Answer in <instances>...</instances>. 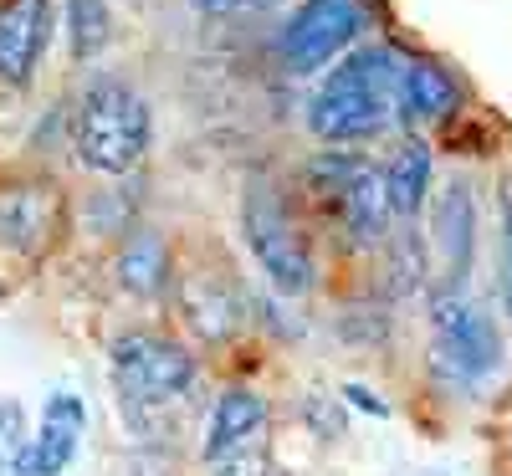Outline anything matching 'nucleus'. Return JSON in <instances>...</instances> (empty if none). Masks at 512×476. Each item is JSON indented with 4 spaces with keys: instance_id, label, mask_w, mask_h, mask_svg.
<instances>
[{
    "instance_id": "1",
    "label": "nucleus",
    "mask_w": 512,
    "mask_h": 476,
    "mask_svg": "<svg viewBox=\"0 0 512 476\" xmlns=\"http://www.w3.org/2000/svg\"><path fill=\"white\" fill-rule=\"evenodd\" d=\"M400 67L405 57L395 47H359L349 57H338L328 77L318 82V93L308 98V128L313 139L328 149H349L379 139L390 123H400Z\"/></svg>"
},
{
    "instance_id": "2",
    "label": "nucleus",
    "mask_w": 512,
    "mask_h": 476,
    "mask_svg": "<svg viewBox=\"0 0 512 476\" xmlns=\"http://www.w3.org/2000/svg\"><path fill=\"white\" fill-rule=\"evenodd\" d=\"M108 379L134 430H149L154 420H169L195 395L200 364L185 343L164 333H118L108 343Z\"/></svg>"
},
{
    "instance_id": "3",
    "label": "nucleus",
    "mask_w": 512,
    "mask_h": 476,
    "mask_svg": "<svg viewBox=\"0 0 512 476\" xmlns=\"http://www.w3.org/2000/svg\"><path fill=\"white\" fill-rule=\"evenodd\" d=\"M154 144L149 103L118 77H98L72 108V149L98 175H128Z\"/></svg>"
},
{
    "instance_id": "4",
    "label": "nucleus",
    "mask_w": 512,
    "mask_h": 476,
    "mask_svg": "<svg viewBox=\"0 0 512 476\" xmlns=\"http://www.w3.org/2000/svg\"><path fill=\"white\" fill-rule=\"evenodd\" d=\"M241 241L256 256V267L272 277L277 292L287 297H303L313 287V246L303 236V226L292 221L287 200L272 185H251L241 200Z\"/></svg>"
},
{
    "instance_id": "5",
    "label": "nucleus",
    "mask_w": 512,
    "mask_h": 476,
    "mask_svg": "<svg viewBox=\"0 0 512 476\" xmlns=\"http://www.w3.org/2000/svg\"><path fill=\"white\" fill-rule=\"evenodd\" d=\"M431 328H436V369L441 374H451L461 384H477V379L502 369V333H497L492 313L477 297H466L461 287L436 292Z\"/></svg>"
},
{
    "instance_id": "6",
    "label": "nucleus",
    "mask_w": 512,
    "mask_h": 476,
    "mask_svg": "<svg viewBox=\"0 0 512 476\" xmlns=\"http://www.w3.org/2000/svg\"><path fill=\"white\" fill-rule=\"evenodd\" d=\"M313 190L333 205V215L344 221V231L359 246H374L384 231H390V190H384V169L349 159V154H328L318 164H308Z\"/></svg>"
},
{
    "instance_id": "7",
    "label": "nucleus",
    "mask_w": 512,
    "mask_h": 476,
    "mask_svg": "<svg viewBox=\"0 0 512 476\" xmlns=\"http://www.w3.org/2000/svg\"><path fill=\"white\" fill-rule=\"evenodd\" d=\"M72 210L57 180L47 175H16L0 185V246L26 256V262H41L67 231Z\"/></svg>"
},
{
    "instance_id": "8",
    "label": "nucleus",
    "mask_w": 512,
    "mask_h": 476,
    "mask_svg": "<svg viewBox=\"0 0 512 476\" xmlns=\"http://www.w3.org/2000/svg\"><path fill=\"white\" fill-rule=\"evenodd\" d=\"M364 26H369L364 0H303L282 26V62L292 72H318L333 57H344Z\"/></svg>"
},
{
    "instance_id": "9",
    "label": "nucleus",
    "mask_w": 512,
    "mask_h": 476,
    "mask_svg": "<svg viewBox=\"0 0 512 476\" xmlns=\"http://www.w3.org/2000/svg\"><path fill=\"white\" fill-rule=\"evenodd\" d=\"M88 436V405L72 389H52L47 405H41V425L31 430V441L16 461V476H62Z\"/></svg>"
},
{
    "instance_id": "10",
    "label": "nucleus",
    "mask_w": 512,
    "mask_h": 476,
    "mask_svg": "<svg viewBox=\"0 0 512 476\" xmlns=\"http://www.w3.org/2000/svg\"><path fill=\"white\" fill-rule=\"evenodd\" d=\"M52 41V0L0 6V82H31Z\"/></svg>"
},
{
    "instance_id": "11",
    "label": "nucleus",
    "mask_w": 512,
    "mask_h": 476,
    "mask_svg": "<svg viewBox=\"0 0 512 476\" xmlns=\"http://www.w3.org/2000/svg\"><path fill=\"white\" fill-rule=\"evenodd\" d=\"M431 236H436V251L446 262L451 287H466V277H472V256H477V200H472V185L466 180H451L441 190Z\"/></svg>"
},
{
    "instance_id": "12",
    "label": "nucleus",
    "mask_w": 512,
    "mask_h": 476,
    "mask_svg": "<svg viewBox=\"0 0 512 476\" xmlns=\"http://www.w3.org/2000/svg\"><path fill=\"white\" fill-rule=\"evenodd\" d=\"M262 436H272V410H267V400L256 395V389H246V384H231L226 395H216V405H210V415H205V441H200V451H205V461H210V456L236 451V446L262 441Z\"/></svg>"
},
{
    "instance_id": "13",
    "label": "nucleus",
    "mask_w": 512,
    "mask_h": 476,
    "mask_svg": "<svg viewBox=\"0 0 512 476\" xmlns=\"http://www.w3.org/2000/svg\"><path fill=\"white\" fill-rule=\"evenodd\" d=\"M456 108V82L446 77V67H436L431 57H405L400 67V128H420L436 123Z\"/></svg>"
},
{
    "instance_id": "14",
    "label": "nucleus",
    "mask_w": 512,
    "mask_h": 476,
    "mask_svg": "<svg viewBox=\"0 0 512 476\" xmlns=\"http://www.w3.org/2000/svg\"><path fill=\"white\" fill-rule=\"evenodd\" d=\"M384 190H390L395 215H415L425 205V195H431V149L420 139H405L395 159L384 164Z\"/></svg>"
},
{
    "instance_id": "15",
    "label": "nucleus",
    "mask_w": 512,
    "mask_h": 476,
    "mask_svg": "<svg viewBox=\"0 0 512 476\" xmlns=\"http://www.w3.org/2000/svg\"><path fill=\"white\" fill-rule=\"evenodd\" d=\"M118 282L134 292V297H159L169 287V251L154 231L128 236L118 251Z\"/></svg>"
},
{
    "instance_id": "16",
    "label": "nucleus",
    "mask_w": 512,
    "mask_h": 476,
    "mask_svg": "<svg viewBox=\"0 0 512 476\" xmlns=\"http://www.w3.org/2000/svg\"><path fill=\"white\" fill-rule=\"evenodd\" d=\"M180 297H185V318H190V328L200 338H226L241 323V297L231 287L216 292V287H205V277H195Z\"/></svg>"
},
{
    "instance_id": "17",
    "label": "nucleus",
    "mask_w": 512,
    "mask_h": 476,
    "mask_svg": "<svg viewBox=\"0 0 512 476\" xmlns=\"http://www.w3.org/2000/svg\"><path fill=\"white\" fill-rule=\"evenodd\" d=\"M67 26H72V57H98V47L113 31V16L103 0H67Z\"/></svg>"
},
{
    "instance_id": "18",
    "label": "nucleus",
    "mask_w": 512,
    "mask_h": 476,
    "mask_svg": "<svg viewBox=\"0 0 512 476\" xmlns=\"http://www.w3.org/2000/svg\"><path fill=\"white\" fill-rule=\"evenodd\" d=\"M205 466H210V476H277V466H272V436L246 441L236 451H221V456H210Z\"/></svg>"
},
{
    "instance_id": "19",
    "label": "nucleus",
    "mask_w": 512,
    "mask_h": 476,
    "mask_svg": "<svg viewBox=\"0 0 512 476\" xmlns=\"http://www.w3.org/2000/svg\"><path fill=\"white\" fill-rule=\"evenodd\" d=\"M26 405L16 395L0 400V476H16V461L26 451Z\"/></svg>"
},
{
    "instance_id": "20",
    "label": "nucleus",
    "mask_w": 512,
    "mask_h": 476,
    "mask_svg": "<svg viewBox=\"0 0 512 476\" xmlns=\"http://www.w3.org/2000/svg\"><path fill=\"white\" fill-rule=\"evenodd\" d=\"M502 267H497V287H502V308L512 318V185H507V200H502Z\"/></svg>"
},
{
    "instance_id": "21",
    "label": "nucleus",
    "mask_w": 512,
    "mask_h": 476,
    "mask_svg": "<svg viewBox=\"0 0 512 476\" xmlns=\"http://www.w3.org/2000/svg\"><path fill=\"white\" fill-rule=\"evenodd\" d=\"M344 400H354L359 410H369V415H390V405H384L379 395H374V389H364V384H349L344 389Z\"/></svg>"
},
{
    "instance_id": "22",
    "label": "nucleus",
    "mask_w": 512,
    "mask_h": 476,
    "mask_svg": "<svg viewBox=\"0 0 512 476\" xmlns=\"http://www.w3.org/2000/svg\"><path fill=\"white\" fill-rule=\"evenodd\" d=\"M200 11H210V16H231V11H241V6H256V0H195Z\"/></svg>"
},
{
    "instance_id": "23",
    "label": "nucleus",
    "mask_w": 512,
    "mask_h": 476,
    "mask_svg": "<svg viewBox=\"0 0 512 476\" xmlns=\"http://www.w3.org/2000/svg\"><path fill=\"white\" fill-rule=\"evenodd\" d=\"M256 6H303V0H256Z\"/></svg>"
}]
</instances>
